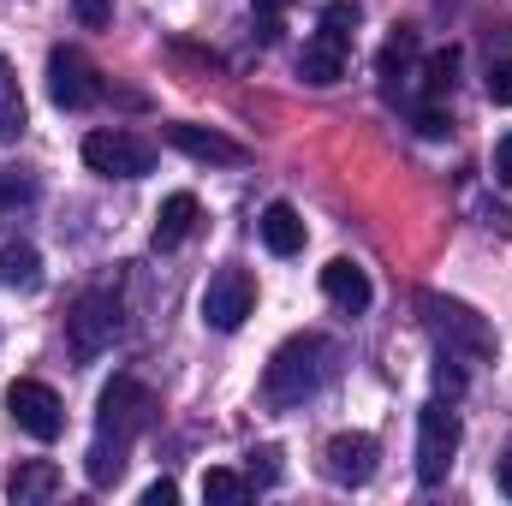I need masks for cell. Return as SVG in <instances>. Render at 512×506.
<instances>
[{"label": "cell", "mask_w": 512, "mask_h": 506, "mask_svg": "<svg viewBox=\"0 0 512 506\" xmlns=\"http://www.w3.org/2000/svg\"><path fill=\"white\" fill-rule=\"evenodd\" d=\"M149 423H155V393H149L143 381L114 376L108 387H102L96 441H90V459H84V471H90V483H96V489H108V483H120V477H126L131 441H137Z\"/></svg>", "instance_id": "cell-1"}, {"label": "cell", "mask_w": 512, "mask_h": 506, "mask_svg": "<svg viewBox=\"0 0 512 506\" xmlns=\"http://www.w3.org/2000/svg\"><path fill=\"white\" fill-rule=\"evenodd\" d=\"M334 376V346L322 340V334H292L274 358H268V370H262V399L274 405V411H292V405H304V399H316L322 387Z\"/></svg>", "instance_id": "cell-2"}, {"label": "cell", "mask_w": 512, "mask_h": 506, "mask_svg": "<svg viewBox=\"0 0 512 506\" xmlns=\"http://www.w3.org/2000/svg\"><path fill=\"white\" fill-rule=\"evenodd\" d=\"M417 310H423V328L447 346V358H471V364L495 358V328H489L471 304L441 298V292H423V298H417Z\"/></svg>", "instance_id": "cell-3"}, {"label": "cell", "mask_w": 512, "mask_h": 506, "mask_svg": "<svg viewBox=\"0 0 512 506\" xmlns=\"http://www.w3.org/2000/svg\"><path fill=\"white\" fill-rule=\"evenodd\" d=\"M459 441H465V429H459V417H453L441 399L417 411V483H423V489L447 483V471H453V459H459Z\"/></svg>", "instance_id": "cell-4"}, {"label": "cell", "mask_w": 512, "mask_h": 506, "mask_svg": "<svg viewBox=\"0 0 512 506\" xmlns=\"http://www.w3.org/2000/svg\"><path fill=\"white\" fill-rule=\"evenodd\" d=\"M120 298L114 292H84L78 304H72V316H66V340H72V358H102L114 340H120Z\"/></svg>", "instance_id": "cell-5"}, {"label": "cell", "mask_w": 512, "mask_h": 506, "mask_svg": "<svg viewBox=\"0 0 512 506\" xmlns=\"http://www.w3.org/2000/svg\"><path fill=\"white\" fill-rule=\"evenodd\" d=\"M84 161H90V173H102V179H143V173L155 167V149L137 143L131 131H90V137H84Z\"/></svg>", "instance_id": "cell-6"}, {"label": "cell", "mask_w": 512, "mask_h": 506, "mask_svg": "<svg viewBox=\"0 0 512 506\" xmlns=\"http://www.w3.org/2000/svg\"><path fill=\"white\" fill-rule=\"evenodd\" d=\"M251 310H256V280L245 268H221V274L209 280V292H203V322H209L215 334H239Z\"/></svg>", "instance_id": "cell-7"}, {"label": "cell", "mask_w": 512, "mask_h": 506, "mask_svg": "<svg viewBox=\"0 0 512 506\" xmlns=\"http://www.w3.org/2000/svg\"><path fill=\"white\" fill-rule=\"evenodd\" d=\"M48 96H54V108L78 114V108L102 102V72H96L78 48H54V54H48Z\"/></svg>", "instance_id": "cell-8"}, {"label": "cell", "mask_w": 512, "mask_h": 506, "mask_svg": "<svg viewBox=\"0 0 512 506\" xmlns=\"http://www.w3.org/2000/svg\"><path fill=\"white\" fill-rule=\"evenodd\" d=\"M6 411H12V423H18L24 435H36V441H54V435L66 429V405H60V393H54L48 381H12V387H6Z\"/></svg>", "instance_id": "cell-9"}, {"label": "cell", "mask_w": 512, "mask_h": 506, "mask_svg": "<svg viewBox=\"0 0 512 506\" xmlns=\"http://www.w3.org/2000/svg\"><path fill=\"white\" fill-rule=\"evenodd\" d=\"M376 465H382V447H376V435H364V429H346V435H334V441L322 447V471H328V483H340V489H364V483L376 477Z\"/></svg>", "instance_id": "cell-10"}, {"label": "cell", "mask_w": 512, "mask_h": 506, "mask_svg": "<svg viewBox=\"0 0 512 506\" xmlns=\"http://www.w3.org/2000/svg\"><path fill=\"white\" fill-rule=\"evenodd\" d=\"M346 66H352V36H340V30H316V36L304 42V54H298V72H304V84H316V90L340 84Z\"/></svg>", "instance_id": "cell-11"}, {"label": "cell", "mask_w": 512, "mask_h": 506, "mask_svg": "<svg viewBox=\"0 0 512 506\" xmlns=\"http://www.w3.org/2000/svg\"><path fill=\"white\" fill-rule=\"evenodd\" d=\"M322 292L346 310V316H358V310H370V298H376V286H370V274L352 262V256H334L328 268H322Z\"/></svg>", "instance_id": "cell-12"}, {"label": "cell", "mask_w": 512, "mask_h": 506, "mask_svg": "<svg viewBox=\"0 0 512 506\" xmlns=\"http://www.w3.org/2000/svg\"><path fill=\"white\" fill-rule=\"evenodd\" d=\"M66 489V477H60V465H48V459H24L12 477H6V501L12 506H42L54 501Z\"/></svg>", "instance_id": "cell-13"}, {"label": "cell", "mask_w": 512, "mask_h": 506, "mask_svg": "<svg viewBox=\"0 0 512 506\" xmlns=\"http://www.w3.org/2000/svg\"><path fill=\"white\" fill-rule=\"evenodd\" d=\"M197 221H203V203L191 197V191H173L161 209H155V251H173V245H185L191 233H197Z\"/></svg>", "instance_id": "cell-14"}, {"label": "cell", "mask_w": 512, "mask_h": 506, "mask_svg": "<svg viewBox=\"0 0 512 506\" xmlns=\"http://www.w3.org/2000/svg\"><path fill=\"white\" fill-rule=\"evenodd\" d=\"M167 143L185 149L191 161H221V167L245 161V149H239L233 137H221V131H209V126H167Z\"/></svg>", "instance_id": "cell-15"}, {"label": "cell", "mask_w": 512, "mask_h": 506, "mask_svg": "<svg viewBox=\"0 0 512 506\" xmlns=\"http://www.w3.org/2000/svg\"><path fill=\"white\" fill-rule=\"evenodd\" d=\"M256 233H262V245H268L274 256H298L304 251V215H298L292 203H268L262 221H256Z\"/></svg>", "instance_id": "cell-16"}, {"label": "cell", "mask_w": 512, "mask_h": 506, "mask_svg": "<svg viewBox=\"0 0 512 506\" xmlns=\"http://www.w3.org/2000/svg\"><path fill=\"white\" fill-rule=\"evenodd\" d=\"M0 280L12 286V292H36L42 286V256H36V245H0Z\"/></svg>", "instance_id": "cell-17"}, {"label": "cell", "mask_w": 512, "mask_h": 506, "mask_svg": "<svg viewBox=\"0 0 512 506\" xmlns=\"http://www.w3.org/2000/svg\"><path fill=\"white\" fill-rule=\"evenodd\" d=\"M417 54H423L417 30H393V36H387V42H382V54H376V72L387 78V90H393V84H399V78H405V72L417 66Z\"/></svg>", "instance_id": "cell-18"}, {"label": "cell", "mask_w": 512, "mask_h": 506, "mask_svg": "<svg viewBox=\"0 0 512 506\" xmlns=\"http://www.w3.org/2000/svg\"><path fill=\"white\" fill-rule=\"evenodd\" d=\"M18 137H24V96H18V84L0 60V143H18Z\"/></svg>", "instance_id": "cell-19"}, {"label": "cell", "mask_w": 512, "mask_h": 506, "mask_svg": "<svg viewBox=\"0 0 512 506\" xmlns=\"http://www.w3.org/2000/svg\"><path fill=\"white\" fill-rule=\"evenodd\" d=\"M203 501H215V506L251 501V477H239V471H203Z\"/></svg>", "instance_id": "cell-20"}, {"label": "cell", "mask_w": 512, "mask_h": 506, "mask_svg": "<svg viewBox=\"0 0 512 506\" xmlns=\"http://www.w3.org/2000/svg\"><path fill=\"white\" fill-rule=\"evenodd\" d=\"M453 72H459V48L429 54V66H423V96H429V102H441V96L453 90Z\"/></svg>", "instance_id": "cell-21"}, {"label": "cell", "mask_w": 512, "mask_h": 506, "mask_svg": "<svg viewBox=\"0 0 512 506\" xmlns=\"http://www.w3.org/2000/svg\"><path fill=\"white\" fill-rule=\"evenodd\" d=\"M30 203H36V185L18 179V173H0V221H12V215L30 209Z\"/></svg>", "instance_id": "cell-22"}, {"label": "cell", "mask_w": 512, "mask_h": 506, "mask_svg": "<svg viewBox=\"0 0 512 506\" xmlns=\"http://www.w3.org/2000/svg\"><path fill=\"white\" fill-rule=\"evenodd\" d=\"M280 483V447H256L251 453V489H268Z\"/></svg>", "instance_id": "cell-23"}, {"label": "cell", "mask_w": 512, "mask_h": 506, "mask_svg": "<svg viewBox=\"0 0 512 506\" xmlns=\"http://www.w3.org/2000/svg\"><path fill=\"white\" fill-rule=\"evenodd\" d=\"M352 24H358V6H352V0H328V6H322V30L352 36Z\"/></svg>", "instance_id": "cell-24"}, {"label": "cell", "mask_w": 512, "mask_h": 506, "mask_svg": "<svg viewBox=\"0 0 512 506\" xmlns=\"http://www.w3.org/2000/svg\"><path fill=\"white\" fill-rule=\"evenodd\" d=\"M489 102L495 108H512V60H495L489 66Z\"/></svg>", "instance_id": "cell-25"}, {"label": "cell", "mask_w": 512, "mask_h": 506, "mask_svg": "<svg viewBox=\"0 0 512 506\" xmlns=\"http://www.w3.org/2000/svg\"><path fill=\"white\" fill-rule=\"evenodd\" d=\"M435 393H441V399H459V393H465V370H459L453 358L435 364Z\"/></svg>", "instance_id": "cell-26"}, {"label": "cell", "mask_w": 512, "mask_h": 506, "mask_svg": "<svg viewBox=\"0 0 512 506\" xmlns=\"http://www.w3.org/2000/svg\"><path fill=\"white\" fill-rule=\"evenodd\" d=\"M72 12H78L84 30H102V24L114 18V0H72Z\"/></svg>", "instance_id": "cell-27"}, {"label": "cell", "mask_w": 512, "mask_h": 506, "mask_svg": "<svg viewBox=\"0 0 512 506\" xmlns=\"http://www.w3.org/2000/svg\"><path fill=\"white\" fill-rule=\"evenodd\" d=\"M417 131H423V137H447V131H453V120H447L435 102H423V108H417Z\"/></svg>", "instance_id": "cell-28"}, {"label": "cell", "mask_w": 512, "mask_h": 506, "mask_svg": "<svg viewBox=\"0 0 512 506\" xmlns=\"http://www.w3.org/2000/svg\"><path fill=\"white\" fill-rule=\"evenodd\" d=\"M173 501H179V483H173V477H161V483L143 489V506H173Z\"/></svg>", "instance_id": "cell-29"}, {"label": "cell", "mask_w": 512, "mask_h": 506, "mask_svg": "<svg viewBox=\"0 0 512 506\" xmlns=\"http://www.w3.org/2000/svg\"><path fill=\"white\" fill-rule=\"evenodd\" d=\"M495 179H501V185H512V131L495 143Z\"/></svg>", "instance_id": "cell-30"}, {"label": "cell", "mask_w": 512, "mask_h": 506, "mask_svg": "<svg viewBox=\"0 0 512 506\" xmlns=\"http://www.w3.org/2000/svg\"><path fill=\"white\" fill-rule=\"evenodd\" d=\"M501 495H512V447H507V459H501Z\"/></svg>", "instance_id": "cell-31"}, {"label": "cell", "mask_w": 512, "mask_h": 506, "mask_svg": "<svg viewBox=\"0 0 512 506\" xmlns=\"http://www.w3.org/2000/svg\"><path fill=\"white\" fill-rule=\"evenodd\" d=\"M280 6H286V0H256V12H280Z\"/></svg>", "instance_id": "cell-32"}]
</instances>
